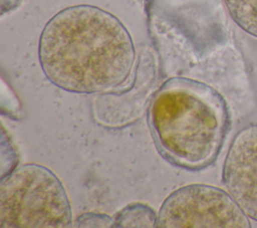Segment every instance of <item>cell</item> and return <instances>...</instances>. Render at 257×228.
<instances>
[{
    "label": "cell",
    "instance_id": "obj_1",
    "mask_svg": "<svg viewBox=\"0 0 257 228\" xmlns=\"http://www.w3.org/2000/svg\"><path fill=\"white\" fill-rule=\"evenodd\" d=\"M45 77L71 93H103L122 85L136 63L133 38L112 13L78 4L54 14L38 42Z\"/></svg>",
    "mask_w": 257,
    "mask_h": 228
},
{
    "label": "cell",
    "instance_id": "obj_2",
    "mask_svg": "<svg viewBox=\"0 0 257 228\" xmlns=\"http://www.w3.org/2000/svg\"><path fill=\"white\" fill-rule=\"evenodd\" d=\"M148 124L160 154L171 164L199 171L218 158L230 129L226 100L211 85L172 77L154 93Z\"/></svg>",
    "mask_w": 257,
    "mask_h": 228
},
{
    "label": "cell",
    "instance_id": "obj_3",
    "mask_svg": "<svg viewBox=\"0 0 257 228\" xmlns=\"http://www.w3.org/2000/svg\"><path fill=\"white\" fill-rule=\"evenodd\" d=\"M72 223L65 188L47 167L27 163L1 178V227L66 228Z\"/></svg>",
    "mask_w": 257,
    "mask_h": 228
},
{
    "label": "cell",
    "instance_id": "obj_4",
    "mask_svg": "<svg viewBox=\"0 0 257 228\" xmlns=\"http://www.w3.org/2000/svg\"><path fill=\"white\" fill-rule=\"evenodd\" d=\"M250 228L249 217L228 191L207 184H189L162 203L158 228Z\"/></svg>",
    "mask_w": 257,
    "mask_h": 228
},
{
    "label": "cell",
    "instance_id": "obj_5",
    "mask_svg": "<svg viewBox=\"0 0 257 228\" xmlns=\"http://www.w3.org/2000/svg\"><path fill=\"white\" fill-rule=\"evenodd\" d=\"M222 181L249 219L257 222V124L235 135L224 161Z\"/></svg>",
    "mask_w": 257,
    "mask_h": 228
},
{
    "label": "cell",
    "instance_id": "obj_6",
    "mask_svg": "<svg viewBox=\"0 0 257 228\" xmlns=\"http://www.w3.org/2000/svg\"><path fill=\"white\" fill-rule=\"evenodd\" d=\"M114 228H154L158 227V214L149 205L131 203L113 216Z\"/></svg>",
    "mask_w": 257,
    "mask_h": 228
},
{
    "label": "cell",
    "instance_id": "obj_7",
    "mask_svg": "<svg viewBox=\"0 0 257 228\" xmlns=\"http://www.w3.org/2000/svg\"><path fill=\"white\" fill-rule=\"evenodd\" d=\"M233 21L257 38V0H224Z\"/></svg>",
    "mask_w": 257,
    "mask_h": 228
},
{
    "label": "cell",
    "instance_id": "obj_8",
    "mask_svg": "<svg viewBox=\"0 0 257 228\" xmlns=\"http://www.w3.org/2000/svg\"><path fill=\"white\" fill-rule=\"evenodd\" d=\"M113 217L101 213H83L73 222V227H112Z\"/></svg>",
    "mask_w": 257,
    "mask_h": 228
}]
</instances>
